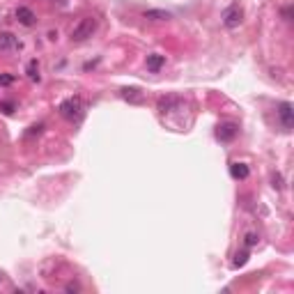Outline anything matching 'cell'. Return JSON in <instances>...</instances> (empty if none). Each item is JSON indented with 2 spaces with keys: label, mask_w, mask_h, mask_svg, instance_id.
<instances>
[{
  "label": "cell",
  "mask_w": 294,
  "mask_h": 294,
  "mask_svg": "<svg viewBox=\"0 0 294 294\" xmlns=\"http://www.w3.org/2000/svg\"><path fill=\"white\" fill-rule=\"evenodd\" d=\"M58 113L62 115L67 122H81L83 115H85V101H83V97H78V94H74V97H67V99L58 106Z\"/></svg>",
  "instance_id": "obj_1"
},
{
  "label": "cell",
  "mask_w": 294,
  "mask_h": 294,
  "mask_svg": "<svg viewBox=\"0 0 294 294\" xmlns=\"http://www.w3.org/2000/svg\"><path fill=\"white\" fill-rule=\"evenodd\" d=\"M97 25H99V23H97V19H94V16H83V19L78 21V25H76L74 30H71V42H76V44L88 42L94 32H97Z\"/></svg>",
  "instance_id": "obj_2"
},
{
  "label": "cell",
  "mask_w": 294,
  "mask_h": 294,
  "mask_svg": "<svg viewBox=\"0 0 294 294\" xmlns=\"http://www.w3.org/2000/svg\"><path fill=\"white\" fill-rule=\"evenodd\" d=\"M221 21H223V25H226L228 30H235V28H239L241 25V21H244V9H241V5H230L223 12V16H221Z\"/></svg>",
  "instance_id": "obj_3"
},
{
  "label": "cell",
  "mask_w": 294,
  "mask_h": 294,
  "mask_svg": "<svg viewBox=\"0 0 294 294\" xmlns=\"http://www.w3.org/2000/svg\"><path fill=\"white\" fill-rule=\"evenodd\" d=\"M278 119H281V124L285 131H290L294 126V106L290 104V101H283V104H278Z\"/></svg>",
  "instance_id": "obj_4"
},
{
  "label": "cell",
  "mask_w": 294,
  "mask_h": 294,
  "mask_svg": "<svg viewBox=\"0 0 294 294\" xmlns=\"http://www.w3.org/2000/svg\"><path fill=\"white\" fill-rule=\"evenodd\" d=\"M239 133V126L235 124V122H223V124L216 129V138H219L221 143H230V140H235Z\"/></svg>",
  "instance_id": "obj_5"
},
{
  "label": "cell",
  "mask_w": 294,
  "mask_h": 294,
  "mask_svg": "<svg viewBox=\"0 0 294 294\" xmlns=\"http://www.w3.org/2000/svg\"><path fill=\"white\" fill-rule=\"evenodd\" d=\"M14 16H16V21H19L21 25H25V28H32V25L37 23V16H35V12H32L30 7H16V12H14Z\"/></svg>",
  "instance_id": "obj_6"
},
{
  "label": "cell",
  "mask_w": 294,
  "mask_h": 294,
  "mask_svg": "<svg viewBox=\"0 0 294 294\" xmlns=\"http://www.w3.org/2000/svg\"><path fill=\"white\" fill-rule=\"evenodd\" d=\"M119 97L124 101H129V104H143L145 101L143 90H138V88H122L119 90Z\"/></svg>",
  "instance_id": "obj_7"
},
{
  "label": "cell",
  "mask_w": 294,
  "mask_h": 294,
  "mask_svg": "<svg viewBox=\"0 0 294 294\" xmlns=\"http://www.w3.org/2000/svg\"><path fill=\"white\" fill-rule=\"evenodd\" d=\"M19 39L14 37L12 32H0V53H5V51H14L19 49Z\"/></svg>",
  "instance_id": "obj_8"
},
{
  "label": "cell",
  "mask_w": 294,
  "mask_h": 294,
  "mask_svg": "<svg viewBox=\"0 0 294 294\" xmlns=\"http://www.w3.org/2000/svg\"><path fill=\"white\" fill-rule=\"evenodd\" d=\"M230 175H232V179H248L250 170L246 163L235 161V163H230Z\"/></svg>",
  "instance_id": "obj_9"
},
{
  "label": "cell",
  "mask_w": 294,
  "mask_h": 294,
  "mask_svg": "<svg viewBox=\"0 0 294 294\" xmlns=\"http://www.w3.org/2000/svg\"><path fill=\"white\" fill-rule=\"evenodd\" d=\"M181 104V99L179 97H161V99H159V111H161V113H170V111H175L177 106H179Z\"/></svg>",
  "instance_id": "obj_10"
},
{
  "label": "cell",
  "mask_w": 294,
  "mask_h": 294,
  "mask_svg": "<svg viewBox=\"0 0 294 294\" xmlns=\"http://www.w3.org/2000/svg\"><path fill=\"white\" fill-rule=\"evenodd\" d=\"M163 64H166V56H161V53H150V56H147V69H150V71L157 74V71H161Z\"/></svg>",
  "instance_id": "obj_11"
},
{
  "label": "cell",
  "mask_w": 294,
  "mask_h": 294,
  "mask_svg": "<svg viewBox=\"0 0 294 294\" xmlns=\"http://www.w3.org/2000/svg\"><path fill=\"white\" fill-rule=\"evenodd\" d=\"M143 19H147V21H168V19H173V14L166 12V9H147V12H143Z\"/></svg>",
  "instance_id": "obj_12"
},
{
  "label": "cell",
  "mask_w": 294,
  "mask_h": 294,
  "mask_svg": "<svg viewBox=\"0 0 294 294\" xmlns=\"http://www.w3.org/2000/svg\"><path fill=\"white\" fill-rule=\"evenodd\" d=\"M25 74H28V78H30L32 83H39V81H42V74H39V60H37V58L28 62V69H25Z\"/></svg>",
  "instance_id": "obj_13"
},
{
  "label": "cell",
  "mask_w": 294,
  "mask_h": 294,
  "mask_svg": "<svg viewBox=\"0 0 294 294\" xmlns=\"http://www.w3.org/2000/svg\"><path fill=\"white\" fill-rule=\"evenodd\" d=\"M246 262H248V250H241V253H237V255H235V260H232V267H235V269H239V267H244Z\"/></svg>",
  "instance_id": "obj_14"
},
{
  "label": "cell",
  "mask_w": 294,
  "mask_h": 294,
  "mask_svg": "<svg viewBox=\"0 0 294 294\" xmlns=\"http://www.w3.org/2000/svg\"><path fill=\"white\" fill-rule=\"evenodd\" d=\"M257 241H260V235H257V232H246V237H244L246 248H253V246H257Z\"/></svg>",
  "instance_id": "obj_15"
},
{
  "label": "cell",
  "mask_w": 294,
  "mask_h": 294,
  "mask_svg": "<svg viewBox=\"0 0 294 294\" xmlns=\"http://www.w3.org/2000/svg\"><path fill=\"white\" fill-rule=\"evenodd\" d=\"M44 129H46V124H44V122H39V124H32L30 129L25 131V138H35V136H39V133L44 131Z\"/></svg>",
  "instance_id": "obj_16"
},
{
  "label": "cell",
  "mask_w": 294,
  "mask_h": 294,
  "mask_svg": "<svg viewBox=\"0 0 294 294\" xmlns=\"http://www.w3.org/2000/svg\"><path fill=\"white\" fill-rule=\"evenodd\" d=\"M14 81H16L14 74H0V85H12Z\"/></svg>",
  "instance_id": "obj_17"
},
{
  "label": "cell",
  "mask_w": 294,
  "mask_h": 294,
  "mask_svg": "<svg viewBox=\"0 0 294 294\" xmlns=\"http://www.w3.org/2000/svg\"><path fill=\"white\" fill-rule=\"evenodd\" d=\"M271 181H274V188H278V191L283 188V177H281V173H274V175H271Z\"/></svg>",
  "instance_id": "obj_18"
},
{
  "label": "cell",
  "mask_w": 294,
  "mask_h": 294,
  "mask_svg": "<svg viewBox=\"0 0 294 294\" xmlns=\"http://www.w3.org/2000/svg\"><path fill=\"white\" fill-rule=\"evenodd\" d=\"M0 108H2V113H7V115H12V113H14V104H9V101L0 104Z\"/></svg>",
  "instance_id": "obj_19"
},
{
  "label": "cell",
  "mask_w": 294,
  "mask_h": 294,
  "mask_svg": "<svg viewBox=\"0 0 294 294\" xmlns=\"http://www.w3.org/2000/svg\"><path fill=\"white\" fill-rule=\"evenodd\" d=\"M64 290H67V292H78V290H81V285H78V283H67V285H64Z\"/></svg>",
  "instance_id": "obj_20"
},
{
  "label": "cell",
  "mask_w": 294,
  "mask_h": 294,
  "mask_svg": "<svg viewBox=\"0 0 294 294\" xmlns=\"http://www.w3.org/2000/svg\"><path fill=\"white\" fill-rule=\"evenodd\" d=\"M290 16H292V9H290V7H285V9H283V19L290 21Z\"/></svg>",
  "instance_id": "obj_21"
}]
</instances>
